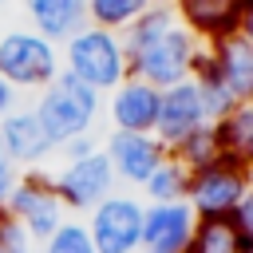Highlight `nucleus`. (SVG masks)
<instances>
[{
	"label": "nucleus",
	"instance_id": "nucleus-1",
	"mask_svg": "<svg viewBox=\"0 0 253 253\" xmlns=\"http://www.w3.org/2000/svg\"><path fill=\"white\" fill-rule=\"evenodd\" d=\"M123 47L130 75L146 79L158 91L194 79V67L206 51V43L178 20L174 8H154V4L123 32Z\"/></svg>",
	"mask_w": 253,
	"mask_h": 253
},
{
	"label": "nucleus",
	"instance_id": "nucleus-2",
	"mask_svg": "<svg viewBox=\"0 0 253 253\" xmlns=\"http://www.w3.org/2000/svg\"><path fill=\"white\" fill-rule=\"evenodd\" d=\"M47 142L55 146V154L83 138V134H99V119H103V95H95L91 87H83L79 79H71L67 71H59L32 103Z\"/></svg>",
	"mask_w": 253,
	"mask_h": 253
},
{
	"label": "nucleus",
	"instance_id": "nucleus-3",
	"mask_svg": "<svg viewBox=\"0 0 253 253\" xmlns=\"http://www.w3.org/2000/svg\"><path fill=\"white\" fill-rule=\"evenodd\" d=\"M59 59H63V71L71 79H79L83 87H91L95 95H111L130 75L123 36L119 32H103V28H91V24L79 28L71 40L59 43Z\"/></svg>",
	"mask_w": 253,
	"mask_h": 253
},
{
	"label": "nucleus",
	"instance_id": "nucleus-4",
	"mask_svg": "<svg viewBox=\"0 0 253 253\" xmlns=\"http://www.w3.org/2000/svg\"><path fill=\"white\" fill-rule=\"evenodd\" d=\"M63 71L59 43L43 40L32 28H12L0 36V79L20 95V91H43L55 75Z\"/></svg>",
	"mask_w": 253,
	"mask_h": 253
},
{
	"label": "nucleus",
	"instance_id": "nucleus-5",
	"mask_svg": "<svg viewBox=\"0 0 253 253\" xmlns=\"http://www.w3.org/2000/svg\"><path fill=\"white\" fill-rule=\"evenodd\" d=\"M249 186H253V166L221 154L210 166L190 170L186 206L198 213V221H206V217H233V210H237V202L245 198Z\"/></svg>",
	"mask_w": 253,
	"mask_h": 253
},
{
	"label": "nucleus",
	"instance_id": "nucleus-6",
	"mask_svg": "<svg viewBox=\"0 0 253 253\" xmlns=\"http://www.w3.org/2000/svg\"><path fill=\"white\" fill-rule=\"evenodd\" d=\"M4 213L12 221H20L32 233L36 245L47 241L71 217L67 206L59 202L55 186H51V174H43V170H20V178H16V186H12L8 202H4Z\"/></svg>",
	"mask_w": 253,
	"mask_h": 253
},
{
	"label": "nucleus",
	"instance_id": "nucleus-7",
	"mask_svg": "<svg viewBox=\"0 0 253 253\" xmlns=\"http://www.w3.org/2000/svg\"><path fill=\"white\" fill-rule=\"evenodd\" d=\"M51 186H55V194L67 206L71 217H79V213L87 217L103 198H111L119 190L115 170H111V162L103 154V142H99V150H91L83 158H63L59 170L51 174Z\"/></svg>",
	"mask_w": 253,
	"mask_h": 253
},
{
	"label": "nucleus",
	"instance_id": "nucleus-8",
	"mask_svg": "<svg viewBox=\"0 0 253 253\" xmlns=\"http://www.w3.org/2000/svg\"><path fill=\"white\" fill-rule=\"evenodd\" d=\"M95 253H138L142 237V198L134 190H115L83 217Z\"/></svg>",
	"mask_w": 253,
	"mask_h": 253
},
{
	"label": "nucleus",
	"instance_id": "nucleus-9",
	"mask_svg": "<svg viewBox=\"0 0 253 253\" xmlns=\"http://www.w3.org/2000/svg\"><path fill=\"white\" fill-rule=\"evenodd\" d=\"M99 142H103V154H107V162L115 170V182L130 186L134 194L158 170V162L170 154L154 134H134V130H107Z\"/></svg>",
	"mask_w": 253,
	"mask_h": 253
},
{
	"label": "nucleus",
	"instance_id": "nucleus-10",
	"mask_svg": "<svg viewBox=\"0 0 253 253\" xmlns=\"http://www.w3.org/2000/svg\"><path fill=\"white\" fill-rule=\"evenodd\" d=\"M158 87H150L146 79L126 75L111 95H103V115H107V130H134V134H154V119H158Z\"/></svg>",
	"mask_w": 253,
	"mask_h": 253
},
{
	"label": "nucleus",
	"instance_id": "nucleus-11",
	"mask_svg": "<svg viewBox=\"0 0 253 253\" xmlns=\"http://www.w3.org/2000/svg\"><path fill=\"white\" fill-rule=\"evenodd\" d=\"M198 213L186 202H166V206H146L142 202V237L138 253H186L194 237Z\"/></svg>",
	"mask_w": 253,
	"mask_h": 253
},
{
	"label": "nucleus",
	"instance_id": "nucleus-12",
	"mask_svg": "<svg viewBox=\"0 0 253 253\" xmlns=\"http://www.w3.org/2000/svg\"><path fill=\"white\" fill-rule=\"evenodd\" d=\"M210 119H206V111H202V99H198V87H194V79H186V83H174V87H166L162 95H158V119H154V138L166 146V150H174L178 142H186L198 126H206Z\"/></svg>",
	"mask_w": 253,
	"mask_h": 253
},
{
	"label": "nucleus",
	"instance_id": "nucleus-13",
	"mask_svg": "<svg viewBox=\"0 0 253 253\" xmlns=\"http://www.w3.org/2000/svg\"><path fill=\"white\" fill-rule=\"evenodd\" d=\"M0 154L16 170H40L55 154V146L47 142V134H43L32 107H16L12 115L0 119Z\"/></svg>",
	"mask_w": 253,
	"mask_h": 253
},
{
	"label": "nucleus",
	"instance_id": "nucleus-14",
	"mask_svg": "<svg viewBox=\"0 0 253 253\" xmlns=\"http://www.w3.org/2000/svg\"><path fill=\"white\" fill-rule=\"evenodd\" d=\"M249 4L253 0H174V12L202 43H217L241 28Z\"/></svg>",
	"mask_w": 253,
	"mask_h": 253
},
{
	"label": "nucleus",
	"instance_id": "nucleus-15",
	"mask_svg": "<svg viewBox=\"0 0 253 253\" xmlns=\"http://www.w3.org/2000/svg\"><path fill=\"white\" fill-rule=\"evenodd\" d=\"M206 55L225 91L233 95V103H253V43L233 32L217 43H206Z\"/></svg>",
	"mask_w": 253,
	"mask_h": 253
},
{
	"label": "nucleus",
	"instance_id": "nucleus-16",
	"mask_svg": "<svg viewBox=\"0 0 253 253\" xmlns=\"http://www.w3.org/2000/svg\"><path fill=\"white\" fill-rule=\"evenodd\" d=\"M24 12L28 28L51 43H63L79 28H87V0H24Z\"/></svg>",
	"mask_w": 253,
	"mask_h": 253
},
{
	"label": "nucleus",
	"instance_id": "nucleus-17",
	"mask_svg": "<svg viewBox=\"0 0 253 253\" xmlns=\"http://www.w3.org/2000/svg\"><path fill=\"white\" fill-rule=\"evenodd\" d=\"M213 130H217V146L225 158L253 166V103H237L225 119L213 123Z\"/></svg>",
	"mask_w": 253,
	"mask_h": 253
},
{
	"label": "nucleus",
	"instance_id": "nucleus-18",
	"mask_svg": "<svg viewBox=\"0 0 253 253\" xmlns=\"http://www.w3.org/2000/svg\"><path fill=\"white\" fill-rule=\"evenodd\" d=\"M186 190H190V170L174 154H166L158 170L138 186V198L146 206H166V202H186Z\"/></svg>",
	"mask_w": 253,
	"mask_h": 253
},
{
	"label": "nucleus",
	"instance_id": "nucleus-19",
	"mask_svg": "<svg viewBox=\"0 0 253 253\" xmlns=\"http://www.w3.org/2000/svg\"><path fill=\"white\" fill-rule=\"evenodd\" d=\"M194 87H198V99H202V111H206L210 123L225 119V115L237 107L233 95L225 91V83L217 79V71H213V63H210L206 51H202V59H198V67H194Z\"/></svg>",
	"mask_w": 253,
	"mask_h": 253
},
{
	"label": "nucleus",
	"instance_id": "nucleus-20",
	"mask_svg": "<svg viewBox=\"0 0 253 253\" xmlns=\"http://www.w3.org/2000/svg\"><path fill=\"white\" fill-rule=\"evenodd\" d=\"M241 249H245V241H241V233L229 217H206V221L194 225L186 253H241Z\"/></svg>",
	"mask_w": 253,
	"mask_h": 253
},
{
	"label": "nucleus",
	"instance_id": "nucleus-21",
	"mask_svg": "<svg viewBox=\"0 0 253 253\" xmlns=\"http://www.w3.org/2000/svg\"><path fill=\"white\" fill-rule=\"evenodd\" d=\"M146 8H150V0H87V24L123 36Z\"/></svg>",
	"mask_w": 253,
	"mask_h": 253
},
{
	"label": "nucleus",
	"instance_id": "nucleus-22",
	"mask_svg": "<svg viewBox=\"0 0 253 253\" xmlns=\"http://www.w3.org/2000/svg\"><path fill=\"white\" fill-rule=\"evenodd\" d=\"M186 170H202V166H210L213 158H221V146H217V130H213V123H206V126H198L186 142H178L174 150H170Z\"/></svg>",
	"mask_w": 253,
	"mask_h": 253
},
{
	"label": "nucleus",
	"instance_id": "nucleus-23",
	"mask_svg": "<svg viewBox=\"0 0 253 253\" xmlns=\"http://www.w3.org/2000/svg\"><path fill=\"white\" fill-rule=\"evenodd\" d=\"M40 253H95L91 245V233L79 217H67L47 241H40Z\"/></svg>",
	"mask_w": 253,
	"mask_h": 253
},
{
	"label": "nucleus",
	"instance_id": "nucleus-24",
	"mask_svg": "<svg viewBox=\"0 0 253 253\" xmlns=\"http://www.w3.org/2000/svg\"><path fill=\"white\" fill-rule=\"evenodd\" d=\"M0 253H40V245L32 241V233L20 221L0 213Z\"/></svg>",
	"mask_w": 253,
	"mask_h": 253
},
{
	"label": "nucleus",
	"instance_id": "nucleus-25",
	"mask_svg": "<svg viewBox=\"0 0 253 253\" xmlns=\"http://www.w3.org/2000/svg\"><path fill=\"white\" fill-rule=\"evenodd\" d=\"M229 221L237 225L241 241H245V245H253V186L245 190V198L237 202V210H233V217H229Z\"/></svg>",
	"mask_w": 253,
	"mask_h": 253
},
{
	"label": "nucleus",
	"instance_id": "nucleus-26",
	"mask_svg": "<svg viewBox=\"0 0 253 253\" xmlns=\"http://www.w3.org/2000/svg\"><path fill=\"white\" fill-rule=\"evenodd\" d=\"M99 138H103V134H83V138H75V142H67V146L59 150V158H83V154H91V150H99Z\"/></svg>",
	"mask_w": 253,
	"mask_h": 253
},
{
	"label": "nucleus",
	"instance_id": "nucleus-27",
	"mask_svg": "<svg viewBox=\"0 0 253 253\" xmlns=\"http://www.w3.org/2000/svg\"><path fill=\"white\" fill-rule=\"evenodd\" d=\"M16 178H20V170L0 154V213H4V202H8V194H12V186H16Z\"/></svg>",
	"mask_w": 253,
	"mask_h": 253
},
{
	"label": "nucleus",
	"instance_id": "nucleus-28",
	"mask_svg": "<svg viewBox=\"0 0 253 253\" xmlns=\"http://www.w3.org/2000/svg\"><path fill=\"white\" fill-rule=\"evenodd\" d=\"M16 99H20V95H16V91H12V87H8L4 79H0V119L16 111Z\"/></svg>",
	"mask_w": 253,
	"mask_h": 253
},
{
	"label": "nucleus",
	"instance_id": "nucleus-29",
	"mask_svg": "<svg viewBox=\"0 0 253 253\" xmlns=\"http://www.w3.org/2000/svg\"><path fill=\"white\" fill-rule=\"evenodd\" d=\"M237 36H241V40H249V43H253V4H249V8H245V16H241V28H237Z\"/></svg>",
	"mask_w": 253,
	"mask_h": 253
},
{
	"label": "nucleus",
	"instance_id": "nucleus-30",
	"mask_svg": "<svg viewBox=\"0 0 253 253\" xmlns=\"http://www.w3.org/2000/svg\"><path fill=\"white\" fill-rule=\"evenodd\" d=\"M154 8H174V0H150Z\"/></svg>",
	"mask_w": 253,
	"mask_h": 253
},
{
	"label": "nucleus",
	"instance_id": "nucleus-31",
	"mask_svg": "<svg viewBox=\"0 0 253 253\" xmlns=\"http://www.w3.org/2000/svg\"><path fill=\"white\" fill-rule=\"evenodd\" d=\"M241 253H253V245H245V249H241Z\"/></svg>",
	"mask_w": 253,
	"mask_h": 253
},
{
	"label": "nucleus",
	"instance_id": "nucleus-32",
	"mask_svg": "<svg viewBox=\"0 0 253 253\" xmlns=\"http://www.w3.org/2000/svg\"><path fill=\"white\" fill-rule=\"evenodd\" d=\"M0 4H4V0H0Z\"/></svg>",
	"mask_w": 253,
	"mask_h": 253
}]
</instances>
